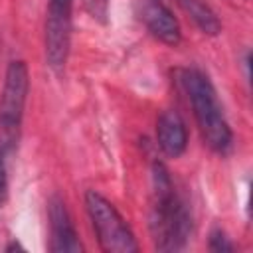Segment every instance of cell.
Segmentation results:
<instances>
[{"instance_id": "obj_3", "label": "cell", "mask_w": 253, "mask_h": 253, "mask_svg": "<svg viewBox=\"0 0 253 253\" xmlns=\"http://www.w3.org/2000/svg\"><path fill=\"white\" fill-rule=\"evenodd\" d=\"M85 206L93 223V229L97 233L99 245L107 253H134L138 251L136 239L123 219V215L117 211V208L97 194L95 190H89L85 194Z\"/></svg>"}, {"instance_id": "obj_6", "label": "cell", "mask_w": 253, "mask_h": 253, "mask_svg": "<svg viewBox=\"0 0 253 253\" xmlns=\"http://www.w3.org/2000/svg\"><path fill=\"white\" fill-rule=\"evenodd\" d=\"M49 229H51V245L49 249L53 253L61 251H81V243L75 231V225L71 221V215L59 198L49 200Z\"/></svg>"}, {"instance_id": "obj_1", "label": "cell", "mask_w": 253, "mask_h": 253, "mask_svg": "<svg viewBox=\"0 0 253 253\" xmlns=\"http://www.w3.org/2000/svg\"><path fill=\"white\" fill-rule=\"evenodd\" d=\"M192 221L186 204L174 190L168 170L158 162L152 168L150 233L160 251L182 249L190 237Z\"/></svg>"}, {"instance_id": "obj_5", "label": "cell", "mask_w": 253, "mask_h": 253, "mask_svg": "<svg viewBox=\"0 0 253 253\" xmlns=\"http://www.w3.org/2000/svg\"><path fill=\"white\" fill-rule=\"evenodd\" d=\"M71 42V0H49L45 18V55L53 69L67 61Z\"/></svg>"}, {"instance_id": "obj_9", "label": "cell", "mask_w": 253, "mask_h": 253, "mask_svg": "<svg viewBox=\"0 0 253 253\" xmlns=\"http://www.w3.org/2000/svg\"><path fill=\"white\" fill-rule=\"evenodd\" d=\"M184 10L194 18V22L200 26V30L204 34H211L215 36L219 32V20L215 18V14L211 12V8L208 4H204L202 0H182Z\"/></svg>"}, {"instance_id": "obj_2", "label": "cell", "mask_w": 253, "mask_h": 253, "mask_svg": "<svg viewBox=\"0 0 253 253\" xmlns=\"http://www.w3.org/2000/svg\"><path fill=\"white\" fill-rule=\"evenodd\" d=\"M182 83H184V89L192 103L194 117H196V123L200 126L204 140L215 152L225 154L233 144V134H231V128H229L223 113H221V105L217 101L213 85L198 69L184 71Z\"/></svg>"}, {"instance_id": "obj_7", "label": "cell", "mask_w": 253, "mask_h": 253, "mask_svg": "<svg viewBox=\"0 0 253 253\" xmlns=\"http://www.w3.org/2000/svg\"><path fill=\"white\" fill-rule=\"evenodd\" d=\"M156 138H158V146L162 148V152L172 158H178L186 150L188 132H186V125L182 117L176 111H164L158 117Z\"/></svg>"}, {"instance_id": "obj_11", "label": "cell", "mask_w": 253, "mask_h": 253, "mask_svg": "<svg viewBox=\"0 0 253 253\" xmlns=\"http://www.w3.org/2000/svg\"><path fill=\"white\" fill-rule=\"evenodd\" d=\"M6 190H8V180H6V166H4V156L0 150V204L6 198Z\"/></svg>"}, {"instance_id": "obj_8", "label": "cell", "mask_w": 253, "mask_h": 253, "mask_svg": "<svg viewBox=\"0 0 253 253\" xmlns=\"http://www.w3.org/2000/svg\"><path fill=\"white\" fill-rule=\"evenodd\" d=\"M142 20L148 32L168 45H176L180 42V24L174 14L160 2H148L142 8Z\"/></svg>"}, {"instance_id": "obj_10", "label": "cell", "mask_w": 253, "mask_h": 253, "mask_svg": "<svg viewBox=\"0 0 253 253\" xmlns=\"http://www.w3.org/2000/svg\"><path fill=\"white\" fill-rule=\"evenodd\" d=\"M210 249L211 251H233V245L229 243V239L225 237L221 229H213L210 237Z\"/></svg>"}, {"instance_id": "obj_4", "label": "cell", "mask_w": 253, "mask_h": 253, "mask_svg": "<svg viewBox=\"0 0 253 253\" xmlns=\"http://www.w3.org/2000/svg\"><path fill=\"white\" fill-rule=\"evenodd\" d=\"M30 89V75L24 61H12L6 69L4 89L0 95V130L4 142H14V136L20 128L24 107Z\"/></svg>"}]
</instances>
